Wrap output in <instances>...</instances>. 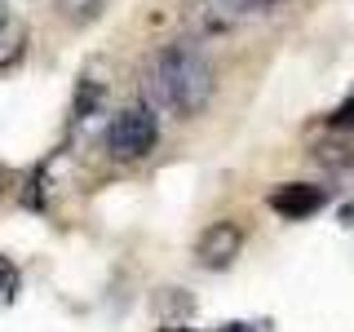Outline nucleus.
Returning <instances> with one entry per match:
<instances>
[{"instance_id": "nucleus-1", "label": "nucleus", "mask_w": 354, "mask_h": 332, "mask_svg": "<svg viewBox=\"0 0 354 332\" xmlns=\"http://www.w3.org/2000/svg\"><path fill=\"white\" fill-rule=\"evenodd\" d=\"M213 89H217L213 62H208V53L191 40H177V44H169V49H160L151 58L147 93H151L155 111H169L177 120H195L199 111L213 102Z\"/></svg>"}, {"instance_id": "nucleus-2", "label": "nucleus", "mask_w": 354, "mask_h": 332, "mask_svg": "<svg viewBox=\"0 0 354 332\" xmlns=\"http://www.w3.org/2000/svg\"><path fill=\"white\" fill-rule=\"evenodd\" d=\"M155 142H160L155 107H124L106 124V151H111V160H120V164L147 160V155L155 151Z\"/></svg>"}, {"instance_id": "nucleus-3", "label": "nucleus", "mask_w": 354, "mask_h": 332, "mask_svg": "<svg viewBox=\"0 0 354 332\" xmlns=\"http://www.w3.org/2000/svg\"><path fill=\"white\" fill-rule=\"evenodd\" d=\"M243 248V230L235 221H213V226L204 230V235L195 239V261L204 266V270H230Z\"/></svg>"}, {"instance_id": "nucleus-4", "label": "nucleus", "mask_w": 354, "mask_h": 332, "mask_svg": "<svg viewBox=\"0 0 354 332\" xmlns=\"http://www.w3.org/2000/svg\"><path fill=\"white\" fill-rule=\"evenodd\" d=\"M328 204V191L315 182H283L279 191H270V208L288 221H306Z\"/></svg>"}, {"instance_id": "nucleus-5", "label": "nucleus", "mask_w": 354, "mask_h": 332, "mask_svg": "<svg viewBox=\"0 0 354 332\" xmlns=\"http://www.w3.org/2000/svg\"><path fill=\"white\" fill-rule=\"evenodd\" d=\"M274 0H199L195 5V22L204 31H226L235 27L243 14H252V9H270Z\"/></svg>"}, {"instance_id": "nucleus-6", "label": "nucleus", "mask_w": 354, "mask_h": 332, "mask_svg": "<svg viewBox=\"0 0 354 332\" xmlns=\"http://www.w3.org/2000/svg\"><path fill=\"white\" fill-rule=\"evenodd\" d=\"M22 53H27V31L14 27V22H5V27H0V71L14 66Z\"/></svg>"}, {"instance_id": "nucleus-7", "label": "nucleus", "mask_w": 354, "mask_h": 332, "mask_svg": "<svg viewBox=\"0 0 354 332\" xmlns=\"http://www.w3.org/2000/svg\"><path fill=\"white\" fill-rule=\"evenodd\" d=\"M58 5H62L66 18H88V14H97V5H102V0H58Z\"/></svg>"}, {"instance_id": "nucleus-8", "label": "nucleus", "mask_w": 354, "mask_h": 332, "mask_svg": "<svg viewBox=\"0 0 354 332\" xmlns=\"http://www.w3.org/2000/svg\"><path fill=\"white\" fill-rule=\"evenodd\" d=\"M328 124H332V129H354V98H346V102L332 111V116H328Z\"/></svg>"}, {"instance_id": "nucleus-9", "label": "nucleus", "mask_w": 354, "mask_h": 332, "mask_svg": "<svg viewBox=\"0 0 354 332\" xmlns=\"http://www.w3.org/2000/svg\"><path fill=\"white\" fill-rule=\"evenodd\" d=\"M14 288H18V270H14L5 257H0V297L9 302V297H14Z\"/></svg>"}, {"instance_id": "nucleus-10", "label": "nucleus", "mask_w": 354, "mask_h": 332, "mask_svg": "<svg viewBox=\"0 0 354 332\" xmlns=\"http://www.w3.org/2000/svg\"><path fill=\"white\" fill-rule=\"evenodd\" d=\"M9 22V0H0V27Z\"/></svg>"}]
</instances>
